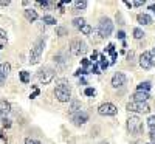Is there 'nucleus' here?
<instances>
[{
  "label": "nucleus",
  "instance_id": "39448f33",
  "mask_svg": "<svg viewBox=\"0 0 155 144\" xmlns=\"http://www.w3.org/2000/svg\"><path fill=\"white\" fill-rule=\"evenodd\" d=\"M127 130L134 135L143 133V121H141L138 116H130L127 119Z\"/></svg>",
  "mask_w": 155,
  "mask_h": 144
},
{
  "label": "nucleus",
  "instance_id": "9b49d317",
  "mask_svg": "<svg viewBox=\"0 0 155 144\" xmlns=\"http://www.w3.org/2000/svg\"><path fill=\"white\" fill-rule=\"evenodd\" d=\"M71 121L74 123V126H82V124H85V123L88 121V115L81 110V112L71 115Z\"/></svg>",
  "mask_w": 155,
  "mask_h": 144
},
{
  "label": "nucleus",
  "instance_id": "393cba45",
  "mask_svg": "<svg viewBox=\"0 0 155 144\" xmlns=\"http://www.w3.org/2000/svg\"><path fill=\"white\" fill-rule=\"evenodd\" d=\"M56 34L61 36V37H62V36H67V34H68V30L64 28V27H58V28H56Z\"/></svg>",
  "mask_w": 155,
  "mask_h": 144
},
{
  "label": "nucleus",
  "instance_id": "ea45409f",
  "mask_svg": "<svg viewBox=\"0 0 155 144\" xmlns=\"http://www.w3.org/2000/svg\"><path fill=\"white\" fill-rule=\"evenodd\" d=\"M127 59H129V61L134 59V51H129V53H127Z\"/></svg>",
  "mask_w": 155,
  "mask_h": 144
},
{
  "label": "nucleus",
  "instance_id": "f3484780",
  "mask_svg": "<svg viewBox=\"0 0 155 144\" xmlns=\"http://www.w3.org/2000/svg\"><path fill=\"white\" fill-rule=\"evenodd\" d=\"M11 71V65L8 62H3V64H0V74H2L3 77H6Z\"/></svg>",
  "mask_w": 155,
  "mask_h": 144
},
{
  "label": "nucleus",
  "instance_id": "0eeeda50",
  "mask_svg": "<svg viewBox=\"0 0 155 144\" xmlns=\"http://www.w3.org/2000/svg\"><path fill=\"white\" fill-rule=\"evenodd\" d=\"M127 110L129 112H135V113H149L150 112V107L147 106L146 102H129L127 104Z\"/></svg>",
  "mask_w": 155,
  "mask_h": 144
},
{
  "label": "nucleus",
  "instance_id": "c9c22d12",
  "mask_svg": "<svg viewBox=\"0 0 155 144\" xmlns=\"http://www.w3.org/2000/svg\"><path fill=\"white\" fill-rule=\"evenodd\" d=\"M11 126V121L6 119V118H3V127H9Z\"/></svg>",
  "mask_w": 155,
  "mask_h": 144
},
{
  "label": "nucleus",
  "instance_id": "4c0bfd02",
  "mask_svg": "<svg viewBox=\"0 0 155 144\" xmlns=\"http://www.w3.org/2000/svg\"><path fill=\"white\" fill-rule=\"evenodd\" d=\"M92 73L98 74V65H96V64H93V67H92Z\"/></svg>",
  "mask_w": 155,
  "mask_h": 144
},
{
  "label": "nucleus",
  "instance_id": "5701e85b",
  "mask_svg": "<svg viewBox=\"0 0 155 144\" xmlns=\"http://www.w3.org/2000/svg\"><path fill=\"white\" fill-rule=\"evenodd\" d=\"M87 2H85V0H82V2H81V0H79V2H76L74 3V9H78V11H84L85 8H87Z\"/></svg>",
  "mask_w": 155,
  "mask_h": 144
},
{
  "label": "nucleus",
  "instance_id": "473e14b6",
  "mask_svg": "<svg viewBox=\"0 0 155 144\" xmlns=\"http://www.w3.org/2000/svg\"><path fill=\"white\" fill-rule=\"evenodd\" d=\"M116 37H118V39H121V41H124L126 33H124V31H118V33H116Z\"/></svg>",
  "mask_w": 155,
  "mask_h": 144
},
{
  "label": "nucleus",
  "instance_id": "4468645a",
  "mask_svg": "<svg viewBox=\"0 0 155 144\" xmlns=\"http://www.w3.org/2000/svg\"><path fill=\"white\" fill-rule=\"evenodd\" d=\"M70 115H74L78 112H81V102L78 101V99H71L70 101V109H68Z\"/></svg>",
  "mask_w": 155,
  "mask_h": 144
},
{
  "label": "nucleus",
  "instance_id": "b1692460",
  "mask_svg": "<svg viewBox=\"0 0 155 144\" xmlns=\"http://www.w3.org/2000/svg\"><path fill=\"white\" fill-rule=\"evenodd\" d=\"M134 37H135V39H143V37H144V31L141 30V28H138V27L134 28Z\"/></svg>",
  "mask_w": 155,
  "mask_h": 144
},
{
  "label": "nucleus",
  "instance_id": "e433bc0d",
  "mask_svg": "<svg viewBox=\"0 0 155 144\" xmlns=\"http://www.w3.org/2000/svg\"><path fill=\"white\" fill-rule=\"evenodd\" d=\"M150 139H152V142H155V129L150 130Z\"/></svg>",
  "mask_w": 155,
  "mask_h": 144
},
{
  "label": "nucleus",
  "instance_id": "6e6552de",
  "mask_svg": "<svg viewBox=\"0 0 155 144\" xmlns=\"http://www.w3.org/2000/svg\"><path fill=\"white\" fill-rule=\"evenodd\" d=\"M98 113L102 115V116H115L118 113V109H116V106H113L112 102H104L98 107Z\"/></svg>",
  "mask_w": 155,
  "mask_h": 144
},
{
  "label": "nucleus",
  "instance_id": "dca6fc26",
  "mask_svg": "<svg viewBox=\"0 0 155 144\" xmlns=\"http://www.w3.org/2000/svg\"><path fill=\"white\" fill-rule=\"evenodd\" d=\"M0 112H2L3 115H8L11 112V104L8 101L2 99V101H0Z\"/></svg>",
  "mask_w": 155,
  "mask_h": 144
},
{
  "label": "nucleus",
  "instance_id": "37998d69",
  "mask_svg": "<svg viewBox=\"0 0 155 144\" xmlns=\"http://www.w3.org/2000/svg\"><path fill=\"white\" fill-rule=\"evenodd\" d=\"M143 5V2H134V6H141Z\"/></svg>",
  "mask_w": 155,
  "mask_h": 144
},
{
  "label": "nucleus",
  "instance_id": "49530a36",
  "mask_svg": "<svg viewBox=\"0 0 155 144\" xmlns=\"http://www.w3.org/2000/svg\"><path fill=\"white\" fill-rule=\"evenodd\" d=\"M101 144H109V142H106V141H102V142H101Z\"/></svg>",
  "mask_w": 155,
  "mask_h": 144
},
{
  "label": "nucleus",
  "instance_id": "79ce46f5",
  "mask_svg": "<svg viewBox=\"0 0 155 144\" xmlns=\"http://www.w3.org/2000/svg\"><path fill=\"white\" fill-rule=\"evenodd\" d=\"M0 5H2V6H8L9 2H8V0H6V2H0Z\"/></svg>",
  "mask_w": 155,
  "mask_h": 144
},
{
  "label": "nucleus",
  "instance_id": "423d86ee",
  "mask_svg": "<svg viewBox=\"0 0 155 144\" xmlns=\"http://www.w3.org/2000/svg\"><path fill=\"white\" fill-rule=\"evenodd\" d=\"M37 79L41 84H50L51 81L54 79V70L50 67H42L41 70L37 71Z\"/></svg>",
  "mask_w": 155,
  "mask_h": 144
},
{
  "label": "nucleus",
  "instance_id": "a19ab883",
  "mask_svg": "<svg viewBox=\"0 0 155 144\" xmlns=\"http://www.w3.org/2000/svg\"><path fill=\"white\" fill-rule=\"evenodd\" d=\"M3 82H5V77H3L2 74H0V87H2V85H3Z\"/></svg>",
  "mask_w": 155,
  "mask_h": 144
},
{
  "label": "nucleus",
  "instance_id": "a878e982",
  "mask_svg": "<svg viewBox=\"0 0 155 144\" xmlns=\"http://www.w3.org/2000/svg\"><path fill=\"white\" fill-rule=\"evenodd\" d=\"M81 33H82V34H85V36H88L90 33H92V27H90V25H87V23H85L84 27L81 28Z\"/></svg>",
  "mask_w": 155,
  "mask_h": 144
},
{
  "label": "nucleus",
  "instance_id": "4be33fe9",
  "mask_svg": "<svg viewBox=\"0 0 155 144\" xmlns=\"http://www.w3.org/2000/svg\"><path fill=\"white\" fill-rule=\"evenodd\" d=\"M19 77H20V81H22L23 84H28V82H30V73H28V71H20V73H19Z\"/></svg>",
  "mask_w": 155,
  "mask_h": 144
},
{
  "label": "nucleus",
  "instance_id": "1a4fd4ad",
  "mask_svg": "<svg viewBox=\"0 0 155 144\" xmlns=\"http://www.w3.org/2000/svg\"><path fill=\"white\" fill-rule=\"evenodd\" d=\"M140 65H141V68H144V70H150L153 67V56H152L150 51H144V53L140 56Z\"/></svg>",
  "mask_w": 155,
  "mask_h": 144
},
{
  "label": "nucleus",
  "instance_id": "c03bdc74",
  "mask_svg": "<svg viewBox=\"0 0 155 144\" xmlns=\"http://www.w3.org/2000/svg\"><path fill=\"white\" fill-rule=\"evenodd\" d=\"M150 53H152V56H155V47L152 48V51H150Z\"/></svg>",
  "mask_w": 155,
  "mask_h": 144
},
{
  "label": "nucleus",
  "instance_id": "cd10ccee",
  "mask_svg": "<svg viewBox=\"0 0 155 144\" xmlns=\"http://www.w3.org/2000/svg\"><path fill=\"white\" fill-rule=\"evenodd\" d=\"M147 124H149L152 129L155 127V116H149V118H147Z\"/></svg>",
  "mask_w": 155,
  "mask_h": 144
},
{
  "label": "nucleus",
  "instance_id": "f704fd0d",
  "mask_svg": "<svg viewBox=\"0 0 155 144\" xmlns=\"http://www.w3.org/2000/svg\"><path fill=\"white\" fill-rule=\"evenodd\" d=\"M74 74H76V76H81V74H87V73H85V70H84V68H79V70H78Z\"/></svg>",
  "mask_w": 155,
  "mask_h": 144
},
{
  "label": "nucleus",
  "instance_id": "f257e3e1",
  "mask_svg": "<svg viewBox=\"0 0 155 144\" xmlns=\"http://www.w3.org/2000/svg\"><path fill=\"white\" fill-rule=\"evenodd\" d=\"M98 33L101 36V39L110 37V34L113 33V22L109 17H101L99 23H98Z\"/></svg>",
  "mask_w": 155,
  "mask_h": 144
},
{
  "label": "nucleus",
  "instance_id": "72a5a7b5",
  "mask_svg": "<svg viewBox=\"0 0 155 144\" xmlns=\"http://www.w3.org/2000/svg\"><path fill=\"white\" fill-rule=\"evenodd\" d=\"M96 59H98V51H93V53H92V57H90V61H92V62H98Z\"/></svg>",
  "mask_w": 155,
  "mask_h": 144
},
{
  "label": "nucleus",
  "instance_id": "a211bd4d",
  "mask_svg": "<svg viewBox=\"0 0 155 144\" xmlns=\"http://www.w3.org/2000/svg\"><path fill=\"white\" fill-rule=\"evenodd\" d=\"M150 87H152V84L149 82V81H144V82H140L138 84V91H149L150 90Z\"/></svg>",
  "mask_w": 155,
  "mask_h": 144
},
{
  "label": "nucleus",
  "instance_id": "c756f323",
  "mask_svg": "<svg viewBox=\"0 0 155 144\" xmlns=\"http://www.w3.org/2000/svg\"><path fill=\"white\" fill-rule=\"evenodd\" d=\"M116 22H120V25H124V20H123V16H121V12H116Z\"/></svg>",
  "mask_w": 155,
  "mask_h": 144
},
{
  "label": "nucleus",
  "instance_id": "2eb2a0df",
  "mask_svg": "<svg viewBox=\"0 0 155 144\" xmlns=\"http://www.w3.org/2000/svg\"><path fill=\"white\" fill-rule=\"evenodd\" d=\"M137 20H138V23H141V25H150V23H152V17L147 16V14H138V16H137Z\"/></svg>",
  "mask_w": 155,
  "mask_h": 144
},
{
  "label": "nucleus",
  "instance_id": "aec40b11",
  "mask_svg": "<svg viewBox=\"0 0 155 144\" xmlns=\"http://www.w3.org/2000/svg\"><path fill=\"white\" fill-rule=\"evenodd\" d=\"M54 62L58 64V65H61V67H65V56H64V54H56L54 56Z\"/></svg>",
  "mask_w": 155,
  "mask_h": 144
},
{
  "label": "nucleus",
  "instance_id": "58836bf2",
  "mask_svg": "<svg viewBox=\"0 0 155 144\" xmlns=\"http://www.w3.org/2000/svg\"><path fill=\"white\" fill-rule=\"evenodd\" d=\"M81 64L84 65V67H87V65L90 64V59H82V61H81Z\"/></svg>",
  "mask_w": 155,
  "mask_h": 144
},
{
  "label": "nucleus",
  "instance_id": "f03ea898",
  "mask_svg": "<svg viewBox=\"0 0 155 144\" xmlns=\"http://www.w3.org/2000/svg\"><path fill=\"white\" fill-rule=\"evenodd\" d=\"M54 96L59 102H68L71 101V88L67 84H59L54 88Z\"/></svg>",
  "mask_w": 155,
  "mask_h": 144
},
{
  "label": "nucleus",
  "instance_id": "9d476101",
  "mask_svg": "<svg viewBox=\"0 0 155 144\" xmlns=\"http://www.w3.org/2000/svg\"><path fill=\"white\" fill-rule=\"evenodd\" d=\"M127 82V77L124 73H120V71H116L113 76H112V87L113 88H120L123 85H126Z\"/></svg>",
  "mask_w": 155,
  "mask_h": 144
},
{
  "label": "nucleus",
  "instance_id": "f8f14e48",
  "mask_svg": "<svg viewBox=\"0 0 155 144\" xmlns=\"http://www.w3.org/2000/svg\"><path fill=\"white\" fill-rule=\"evenodd\" d=\"M134 101L135 102H146L149 98H150V95H149V91H135V93H134Z\"/></svg>",
  "mask_w": 155,
  "mask_h": 144
},
{
  "label": "nucleus",
  "instance_id": "bb28decb",
  "mask_svg": "<svg viewBox=\"0 0 155 144\" xmlns=\"http://www.w3.org/2000/svg\"><path fill=\"white\" fill-rule=\"evenodd\" d=\"M84 93H85V96H95L96 91H95V88H92V87H87Z\"/></svg>",
  "mask_w": 155,
  "mask_h": 144
},
{
  "label": "nucleus",
  "instance_id": "de8ad7c7",
  "mask_svg": "<svg viewBox=\"0 0 155 144\" xmlns=\"http://www.w3.org/2000/svg\"><path fill=\"white\" fill-rule=\"evenodd\" d=\"M147 144H155V142H147Z\"/></svg>",
  "mask_w": 155,
  "mask_h": 144
},
{
  "label": "nucleus",
  "instance_id": "7ed1b4c3",
  "mask_svg": "<svg viewBox=\"0 0 155 144\" xmlns=\"http://www.w3.org/2000/svg\"><path fill=\"white\" fill-rule=\"evenodd\" d=\"M44 47H45V42L41 39V41H37L36 45L31 48V53H30V64H31V65L39 64V61H41V56H42V51H44Z\"/></svg>",
  "mask_w": 155,
  "mask_h": 144
},
{
  "label": "nucleus",
  "instance_id": "c85d7f7f",
  "mask_svg": "<svg viewBox=\"0 0 155 144\" xmlns=\"http://www.w3.org/2000/svg\"><path fill=\"white\" fill-rule=\"evenodd\" d=\"M25 144H41V141L33 139V138H27V139H25Z\"/></svg>",
  "mask_w": 155,
  "mask_h": 144
},
{
  "label": "nucleus",
  "instance_id": "7c9ffc66",
  "mask_svg": "<svg viewBox=\"0 0 155 144\" xmlns=\"http://www.w3.org/2000/svg\"><path fill=\"white\" fill-rule=\"evenodd\" d=\"M39 93H41V90H39V88H36V87H34V91H33V93L30 95V98H31V99H34L36 96H39Z\"/></svg>",
  "mask_w": 155,
  "mask_h": 144
},
{
  "label": "nucleus",
  "instance_id": "20e7f679",
  "mask_svg": "<svg viewBox=\"0 0 155 144\" xmlns=\"http://www.w3.org/2000/svg\"><path fill=\"white\" fill-rule=\"evenodd\" d=\"M70 53L73 56H81V54H85L87 53V44L81 39H73L70 42Z\"/></svg>",
  "mask_w": 155,
  "mask_h": 144
},
{
  "label": "nucleus",
  "instance_id": "412c9836",
  "mask_svg": "<svg viewBox=\"0 0 155 144\" xmlns=\"http://www.w3.org/2000/svg\"><path fill=\"white\" fill-rule=\"evenodd\" d=\"M42 22H44L45 25H56V19H54L53 16H48V14L42 17Z\"/></svg>",
  "mask_w": 155,
  "mask_h": 144
},
{
  "label": "nucleus",
  "instance_id": "ddd939ff",
  "mask_svg": "<svg viewBox=\"0 0 155 144\" xmlns=\"http://www.w3.org/2000/svg\"><path fill=\"white\" fill-rule=\"evenodd\" d=\"M23 16H25V19H27L28 22H36L39 19L37 11H34V9H25L23 11Z\"/></svg>",
  "mask_w": 155,
  "mask_h": 144
},
{
  "label": "nucleus",
  "instance_id": "2f4dec72",
  "mask_svg": "<svg viewBox=\"0 0 155 144\" xmlns=\"http://www.w3.org/2000/svg\"><path fill=\"white\" fill-rule=\"evenodd\" d=\"M3 41H6V33L0 28V42H3Z\"/></svg>",
  "mask_w": 155,
  "mask_h": 144
},
{
  "label": "nucleus",
  "instance_id": "a18cd8bd",
  "mask_svg": "<svg viewBox=\"0 0 155 144\" xmlns=\"http://www.w3.org/2000/svg\"><path fill=\"white\" fill-rule=\"evenodd\" d=\"M0 118H3V113L2 112H0Z\"/></svg>",
  "mask_w": 155,
  "mask_h": 144
},
{
  "label": "nucleus",
  "instance_id": "6ab92c4d",
  "mask_svg": "<svg viewBox=\"0 0 155 144\" xmlns=\"http://www.w3.org/2000/svg\"><path fill=\"white\" fill-rule=\"evenodd\" d=\"M73 25H74L76 28L81 30L84 25H85V19H84V17H76V19H73Z\"/></svg>",
  "mask_w": 155,
  "mask_h": 144
}]
</instances>
